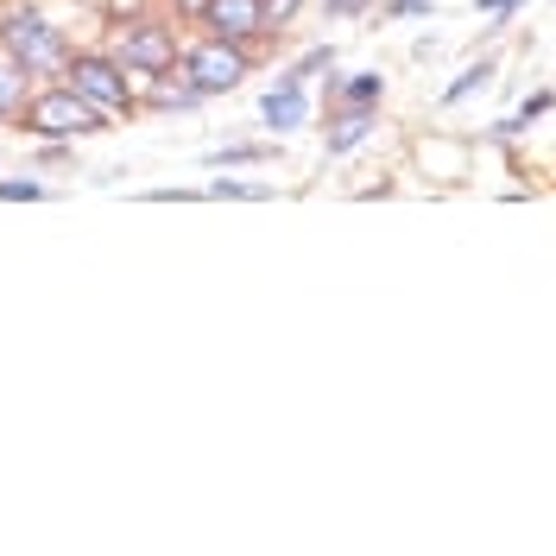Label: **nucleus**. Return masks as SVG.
<instances>
[{"label": "nucleus", "instance_id": "obj_1", "mask_svg": "<svg viewBox=\"0 0 556 556\" xmlns=\"http://www.w3.org/2000/svg\"><path fill=\"white\" fill-rule=\"evenodd\" d=\"M108 121H114V114H102L89 96H76L70 83L33 89L26 108H20V127L33 139H96V134H108Z\"/></svg>", "mask_w": 556, "mask_h": 556}, {"label": "nucleus", "instance_id": "obj_2", "mask_svg": "<svg viewBox=\"0 0 556 556\" xmlns=\"http://www.w3.org/2000/svg\"><path fill=\"white\" fill-rule=\"evenodd\" d=\"M0 51H7L13 64H26L33 76H64V64H70L64 26H51L33 7H13V13L0 20Z\"/></svg>", "mask_w": 556, "mask_h": 556}, {"label": "nucleus", "instance_id": "obj_3", "mask_svg": "<svg viewBox=\"0 0 556 556\" xmlns=\"http://www.w3.org/2000/svg\"><path fill=\"white\" fill-rule=\"evenodd\" d=\"M64 83L76 89V96H89V102L102 108V114H134L139 96H134V83H127V64L114 58V51H70V64H64Z\"/></svg>", "mask_w": 556, "mask_h": 556}, {"label": "nucleus", "instance_id": "obj_4", "mask_svg": "<svg viewBox=\"0 0 556 556\" xmlns=\"http://www.w3.org/2000/svg\"><path fill=\"white\" fill-rule=\"evenodd\" d=\"M184 76L203 89V102H208V96H235L247 76H253V45H235V38L208 33L203 45H190V51H184Z\"/></svg>", "mask_w": 556, "mask_h": 556}, {"label": "nucleus", "instance_id": "obj_5", "mask_svg": "<svg viewBox=\"0 0 556 556\" xmlns=\"http://www.w3.org/2000/svg\"><path fill=\"white\" fill-rule=\"evenodd\" d=\"M114 58L134 70V76H165V70L184 64V51H177V33L165 26V20H134V26L121 33V45H114Z\"/></svg>", "mask_w": 556, "mask_h": 556}, {"label": "nucleus", "instance_id": "obj_6", "mask_svg": "<svg viewBox=\"0 0 556 556\" xmlns=\"http://www.w3.org/2000/svg\"><path fill=\"white\" fill-rule=\"evenodd\" d=\"M197 26H208L215 38H235V45H253L273 33V7L266 0H208Z\"/></svg>", "mask_w": 556, "mask_h": 556}, {"label": "nucleus", "instance_id": "obj_7", "mask_svg": "<svg viewBox=\"0 0 556 556\" xmlns=\"http://www.w3.org/2000/svg\"><path fill=\"white\" fill-rule=\"evenodd\" d=\"M260 121H266L273 134H298V127L311 121V96H304V76H291V70H285L273 89L260 96Z\"/></svg>", "mask_w": 556, "mask_h": 556}, {"label": "nucleus", "instance_id": "obj_8", "mask_svg": "<svg viewBox=\"0 0 556 556\" xmlns=\"http://www.w3.org/2000/svg\"><path fill=\"white\" fill-rule=\"evenodd\" d=\"M380 127V108H329V127H323V152L329 159H348L354 146H367Z\"/></svg>", "mask_w": 556, "mask_h": 556}, {"label": "nucleus", "instance_id": "obj_9", "mask_svg": "<svg viewBox=\"0 0 556 556\" xmlns=\"http://www.w3.org/2000/svg\"><path fill=\"white\" fill-rule=\"evenodd\" d=\"M386 76L380 70H354V76H329V108H380Z\"/></svg>", "mask_w": 556, "mask_h": 556}, {"label": "nucleus", "instance_id": "obj_10", "mask_svg": "<svg viewBox=\"0 0 556 556\" xmlns=\"http://www.w3.org/2000/svg\"><path fill=\"white\" fill-rule=\"evenodd\" d=\"M278 146H266V139H235V146H215V152H203L208 172H247V165H273Z\"/></svg>", "mask_w": 556, "mask_h": 556}, {"label": "nucleus", "instance_id": "obj_11", "mask_svg": "<svg viewBox=\"0 0 556 556\" xmlns=\"http://www.w3.org/2000/svg\"><path fill=\"white\" fill-rule=\"evenodd\" d=\"M146 108H159V114H190V108H203V89H197L190 76H177V83H172V70H165V76L152 83Z\"/></svg>", "mask_w": 556, "mask_h": 556}, {"label": "nucleus", "instance_id": "obj_12", "mask_svg": "<svg viewBox=\"0 0 556 556\" xmlns=\"http://www.w3.org/2000/svg\"><path fill=\"white\" fill-rule=\"evenodd\" d=\"M26 96H33V70H26V64H13V58L0 51V121H20Z\"/></svg>", "mask_w": 556, "mask_h": 556}, {"label": "nucleus", "instance_id": "obj_13", "mask_svg": "<svg viewBox=\"0 0 556 556\" xmlns=\"http://www.w3.org/2000/svg\"><path fill=\"white\" fill-rule=\"evenodd\" d=\"M208 203H273V184H247V177H208Z\"/></svg>", "mask_w": 556, "mask_h": 556}, {"label": "nucleus", "instance_id": "obj_14", "mask_svg": "<svg viewBox=\"0 0 556 556\" xmlns=\"http://www.w3.org/2000/svg\"><path fill=\"white\" fill-rule=\"evenodd\" d=\"M486 76H493V64H468L462 76H455L450 89H443V108H455V102H468L475 89H486Z\"/></svg>", "mask_w": 556, "mask_h": 556}, {"label": "nucleus", "instance_id": "obj_15", "mask_svg": "<svg viewBox=\"0 0 556 556\" xmlns=\"http://www.w3.org/2000/svg\"><path fill=\"white\" fill-rule=\"evenodd\" d=\"M51 197V184H38V177H0V203H45Z\"/></svg>", "mask_w": 556, "mask_h": 556}, {"label": "nucleus", "instance_id": "obj_16", "mask_svg": "<svg viewBox=\"0 0 556 556\" xmlns=\"http://www.w3.org/2000/svg\"><path fill=\"white\" fill-rule=\"evenodd\" d=\"M323 70H336V45H311V51L291 64V76H304V83H311V76H323Z\"/></svg>", "mask_w": 556, "mask_h": 556}, {"label": "nucleus", "instance_id": "obj_17", "mask_svg": "<svg viewBox=\"0 0 556 556\" xmlns=\"http://www.w3.org/2000/svg\"><path fill=\"white\" fill-rule=\"evenodd\" d=\"M519 7H531V0H475V13H486V20H493V33H506Z\"/></svg>", "mask_w": 556, "mask_h": 556}, {"label": "nucleus", "instance_id": "obj_18", "mask_svg": "<svg viewBox=\"0 0 556 556\" xmlns=\"http://www.w3.org/2000/svg\"><path fill=\"white\" fill-rule=\"evenodd\" d=\"M437 13V0H386L380 20H430Z\"/></svg>", "mask_w": 556, "mask_h": 556}, {"label": "nucleus", "instance_id": "obj_19", "mask_svg": "<svg viewBox=\"0 0 556 556\" xmlns=\"http://www.w3.org/2000/svg\"><path fill=\"white\" fill-rule=\"evenodd\" d=\"M551 108H556V96H551V89H538V96H525V108H519V114H513V121H519V134H525V127H531V121H544Z\"/></svg>", "mask_w": 556, "mask_h": 556}, {"label": "nucleus", "instance_id": "obj_20", "mask_svg": "<svg viewBox=\"0 0 556 556\" xmlns=\"http://www.w3.org/2000/svg\"><path fill=\"white\" fill-rule=\"evenodd\" d=\"M323 13L329 20H361V13H374V0H323Z\"/></svg>", "mask_w": 556, "mask_h": 556}, {"label": "nucleus", "instance_id": "obj_21", "mask_svg": "<svg viewBox=\"0 0 556 556\" xmlns=\"http://www.w3.org/2000/svg\"><path fill=\"white\" fill-rule=\"evenodd\" d=\"M266 7H273V26H285V20H291V13H298L304 0H266Z\"/></svg>", "mask_w": 556, "mask_h": 556}, {"label": "nucleus", "instance_id": "obj_22", "mask_svg": "<svg viewBox=\"0 0 556 556\" xmlns=\"http://www.w3.org/2000/svg\"><path fill=\"white\" fill-rule=\"evenodd\" d=\"M172 7L184 13V20H203V7H208V0H172Z\"/></svg>", "mask_w": 556, "mask_h": 556}]
</instances>
